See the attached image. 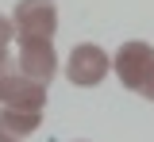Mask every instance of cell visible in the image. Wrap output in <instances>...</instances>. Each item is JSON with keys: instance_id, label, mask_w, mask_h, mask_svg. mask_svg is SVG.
Instances as JSON below:
<instances>
[{"instance_id": "cell-1", "label": "cell", "mask_w": 154, "mask_h": 142, "mask_svg": "<svg viewBox=\"0 0 154 142\" xmlns=\"http://www.w3.org/2000/svg\"><path fill=\"white\" fill-rule=\"evenodd\" d=\"M112 69H116V77H119L123 88L143 92V84L150 81V73H154V46L150 42H139V39L123 42L116 50V58H112Z\"/></svg>"}, {"instance_id": "cell-2", "label": "cell", "mask_w": 154, "mask_h": 142, "mask_svg": "<svg viewBox=\"0 0 154 142\" xmlns=\"http://www.w3.org/2000/svg\"><path fill=\"white\" fill-rule=\"evenodd\" d=\"M12 27H16V39H54L58 31V8L54 0H19L16 16H12Z\"/></svg>"}, {"instance_id": "cell-3", "label": "cell", "mask_w": 154, "mask_h": 142, "mask_svg": "<svg viewBox=\"0 0 154 142\" xmlns=\"http://www.w3.org/2000/svg\"><path fill=\"white\" fill-rule=\"evenodd\" d=\"M12 69L31 77L38 84H50V77L58 73V54H54V42L50 39H23L12 58Z\"/></svg>"}, {"instance_id": "cell-4", "label": "cell", "mask_w": 154, "mask_h": 142, "mask_svg": "<svg viewBox=\"0 0 154 142\" xmlns=\"http://www.w3.org/2000/svg\"><path fill=\"white\" fill-rule=\"evenodd\" d=\"M108 65H112V58L100 46L81 42V46H73V54L66 61V81L77 84V88H96V84L108 77Z\"/></svg>"}, {"instance_id": "cell-5", "label": "cell", "mask_w": 154, "mask_h": 142, "mask_svg": "<svg viewBox=\"0 0 154 142\" xmlns=\"http://www.w3.org/2000/svg\"><path fill=\"white\" fill-rule=\"evenodd\" d=\"M0 104L4 108H19V111H42L46 108V84L8 69V77L0 84Z\"/></svg>"}, {"instance_id": "cell-6", "label": "cell", "mask_w": 154, "mask_h": 142, "mask_svg": "<svg viewBox=\"0 0 154 142\" xmlns=\"http://www.w3.org/2000/svg\"><path fill=\"white\" fill-rule=\"evenodd\" d=\"M42 111H19V108H0V142H23L35 135Z\"/></svg>"}, {"instance_id": "cell-7", "label": "cell", "mask_w": 154, "mask_h": 142, "mask_svg": "<svg viewBox=\"0 0 154 142\" xmlns=\"http://www.w3.org/2000/svg\"><path fill=\"white\" fill-rule=\"evenodd\" d=\"M12 39H16V27H12V19H8V16H0V84H4L8 69H12V54H8Z\"/></svg>"}, {"instance_id": "cell-8", "label": "cell", "mask_w": 154, "mask_h": 142, "mask_svg": "<svg viewBox=\"0 0 154 142\" xmlns=\"http://www.w3.org/2000/svg\"><path fill=\"white\" fill-rule=\"evenodd\" d=\"M143 96H146V100H154V73H150V81L143 84Z\"/></svg>"}]
</instances>
